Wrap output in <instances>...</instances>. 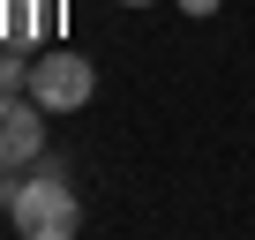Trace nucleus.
<instances>
[{
	"mask_svg": "<svg viewBox=\"0 0 255 240\" xmlns=\"http://www.w3.org/2000/svg\"><path fill=\"white\" fill-rule=\"evenodd\" d=\"M8 218H15V233H23V240H75V233H83V203H75V188H68L53 165H45L38 180H23V188H15Z\"/></svg>",
	"mask_w": 255,
	"mask_h": 240,
	"instance_id": "f257e3e1",
	"label": "nucleus"
},
{
	"mask_svg": "<svg viewBox=\"0 0 255 240\" xmlns=\"http://www.w3.org/2000/svg\"><path fill=\"white\" fill-rule=\"evenodd\" d=\"M90 90H98V68H90L83 53L53 45V53H38V60H30V98H38L45 113H83V105H90Z\"/></svg>",
	"mask_w": 255,
	"mask_h": 240,
	"instance_id": "f03ea898",
	"label": "nucleus"
},
{
	"mask_svg": "<svg viewBox=\"0 0 255 240\" xmlns=\"http://www.w3.org/2000/svg\"><path fill=\"white\" fill-rule=\"evenodd\" d=\"M45 150V105L30 90H0V165H30Z\"/></svg>",
	"mask_w": 255,
	"mask_h": 240,
	"instance_id": "7ed1b4c3",
	"label": "nucleus"
},
{
	"mask_svg": "<svg viewBox=\"0 0 255 240\" xmlns=\"http://www.w3.org/2000/svg\"><path fill=\"white\" fill-rule=\"evenodd\" d=\"M0 90H30V68H23L15 53H0Z\"/></svg>",
	"mask_w": 255,
	"mask_h": 240,
	"instance_id": "20e7f679",
	"label": "nucleus"
},
{
	"mask_svg": "<svg viewBox=\"0 0 255 240\" xmlns=\"http://www.w3.org/2000/svg\"><path fill=\"white\" fill-rule=\"evenodd\" d=\"M173 8H180V15H218L225 0H173Z\"/></svg>",
	"mask_w": 255,
	"mask_h": 240,
	"instance_id": "39448f33",
	"label": "nucleus"
},
{
	"mask_svg": "<svg viewBox=\"0 0 255 240\" xmlns=\"http://www.w3.org/2000/svg\"><path fill=\"white\" fill-rule=\"evenodd\" d=\"M120 8H150V0H120Z\"/></svg>",
	"mask_w": 255,
	"mask_h": 240,
	"instance_id": "423d86ee",
	"label": "nucleus"
}]
</instances>
